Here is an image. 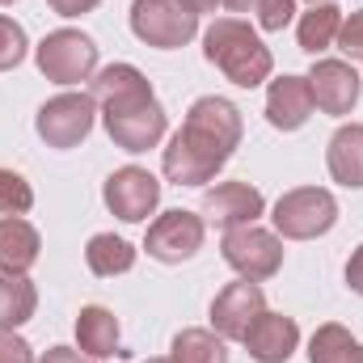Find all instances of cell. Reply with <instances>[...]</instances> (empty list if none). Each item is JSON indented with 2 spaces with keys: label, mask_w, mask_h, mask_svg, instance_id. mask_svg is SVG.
<instances>
[{
  "label": "cell",
  "mask_w": 363,
  "mask_h": 363,
  "mask_svg": "<svg viewBox=\"0 0 363 363\" xmlns=\"http://www.w3.org/2000/svg\"><path fill=\"white\" fill-rule=\"evenodd\" d=\"M203 55L216 72H224V81H233L237 89H258L262 81H271L274 55L271 47L258 38L254 26H245L241 17H216L203 30Z\"/></svg>",
  "instance_id": "obj_1"
},
{
  "label": "cell",
  "mask_w": 363,
  "mask_h": 363,
  "mask_svg": "<svg viewBox=\"0 0 363 363\" xmlns=\"http://www.w3.org/2000/svg\"><path fill=\"white\" fill-rule=\"evenodd\" d=\"M182 135L203 148L207 157H216L220 165L233 161V152L241 148V135H245V123H241V110L228 101V97H199L190 110H186V123L178 127Z\"/></svg>",
  "instance_id": "obj_2"
},
{
  "label": "cell",
  "mask_w": 363,
  "mask_h": 363,
  "mask_svg": "<svg viewBox=\"0 0 363 363\" xmlns=\"http://www.w3.org/2000/svg\"><path fill=\"white\" fill-rule=\"evenodd\" d=\"M271 220L283 241H317L338 224V199L325 186H296L279 194Z\"/></svg>",
  "instance_id": "obj_3"
},
{
  "label": "cell",
  "mask_w": 363,
  "mask_h": 363,
  "mask_svg": "<svg viewBox=\"0 0 363 363\" xmlns=\"http://www.w3.org/2000/svg\"><path fill=\"white\" fill-rule=\"evenodd\" d=\"M34 64L51 85H81V81H93V72H97V43L72 26L51 30L34 47Z\"/></svg>",
  "instance_id": "obj_4"
},
{
  "label": "cell",
  "mask_w": 363,
  "mask_h": 363,
  "mask_svg": "<svg viewBox=\"0 0 363 363\" xmlns=\"http://www.w3.org/2000/svg\"><path fill=\"white\" fill-rule=\"evenodd\" d=\"M131 34L144 47L182 51L199 34V13L182 0H131Z\"/></svg>",
  "instance_id": "obj_5"
},
{
  "label": "cell",
  "mask_w": 363,
  "mask_h": 363,
  "mask_svg": "<svg viewBox=\"0 0 363 363\" xmlns=\"http://www.w3.org/2000/svg\"><path fill=\"white\" fill-rule=\"evenodd\" d=\"M220 258L250 283H267L283 271V237L262 224H241L228 228L220 241Z\"/></svg>",
  "instance_id": "obj_6"
},
{
  "label": "cell",
  "mask_w": 363,
  "mask_h": 363,
  "mask_svg": "<svg viewBox=\"0 0 363 363\" xmlns=\"http://www.w3.org/2000/svg\"><path fill=\"white\" fill-rule=\"evenodd\" d=\"M93 123H97L93 93H55L34 114V131H38V140L47 148H77V144H85Z\"/></svg>",
  "instance_id": "obj_7"
},
{
  "label": "cell",
  "mask_w": 363,
  "mask_h": 363,
  "mask_svg": "<svg viewBox=\"0 0 363 363\" xmlns=\"http://www.w3.org/2000/svg\"><path fill=\"white\" fill-rule=\"evenodd\" d=\"M101 123H106V135L114 140V148H123V152H148V148H157L165 140L169 114H165V106L152 93V97L101 110Z\"/></svg>",
  "instance_id": "obj_8"
},
{
  "label": "cell",
  "mask_w": 363,
  "mask_h": 363,
  "mask_svg": "<svg viewBox=\"0 0 363 363\" xmlns=\"http://www.w3.org/2000/svg\"><path fill=\"white\" fill-rule=\"evenodd\" d=\"M203 237H207V220L186 211V207H174V211H161L148 224L144 250H148V258H157L165 267H182L203 250Z\"/></svg>",
  "instance_id": "obj_9"
},
{
  "label": "cell",
  "mask_w": 363,
  "mask_h": 363,
  "mask_svg": "<svg viewBox=\"0 0 363 363\" xmlns=\"http://www.w3.org/2000/svg\"><path fill=\"white\" fill-rule=\"evenodd\" d=\"M101 203L110 207V216H118L123 224H144L157 207H161V182L140 165H123L114 169L101 186Z\"/></svg>",
  "instance_id": "obj_10"
},
{
  "label": "cell",
  "mask_w": 363,
  "mask_h": 363,
  "mask_svg": "<svg viewBox=\"0 0 363 363\" xmlns=\"http://www.w3.org/2000/svg\"><path fill=\"white\" fill-rule=\"evenodd\" d=\"M262 313H267L262 287L250 283V279H237V283H228L224 291H216V300H211V330H216L224 342H241V338L250 334V325H254Z\"/></svg>",
  "instance_id": "obj_11"
},
{
  "label": "cell",
  "mask_w": 363,
  "mask_h": 363,
  "mask_svg": "<svg viewBox=\"0 0 363 363\" xmlns=\"http://www.w3.org/2000/svg\"><path fill=\"white\" fill-rule=\"evenodd\" d=\"M308 89H313V106L321 114H351L359 106V93H363V81L359 72L347 64V60H317L308 68Z\"/></svg>",
  "instance_id": "obj_12"
},
{
  "label": "cell",
  "mask_w": 363,
  "mask_h": 363,
  "mask_svg": "<svg viewBox=\"0 0 363 363\" xmlns=\"http://www.w3.org/2000/svg\"><path fill=\"white\" fill-rule=\"evenodd\" d=\"M267 211V199L258 186L250 182H220L203 194V216L216 228H241V224H258V216Z\"/></svg>",
  "instance_id": "obj_13"
},
{
  "label": "cell",
  "mask_w": 363,
  "mask_h": 363,
  "mask_svg": "<svg viewBox=\"0 0 363 363\" xmlns=\"http://www.w3.org/2000/svg\"><path fill=\"white\" fill-rule=\"evenodd\" d=\"M241 342H245V351H250L254 363H287L296 355V347H300V325H296L291 317L267 308V313L250 325V334H245Z\"/></svg>",
  "instance_id": "obj_14"
},
{
  "label": "cell",
  "mask_w": 363,
  "mask_h": 363,
  "mask_svg": "<svg viewBox=\"0 0 363 363\" xmlns=\"http://www.w3.org/2000/svg\"><path fill=\"white\" fill-rule=\"evenodd\" d=\"M313 89L308 77H274L267 89V123L274 131H300L313 118Z\"/></svg>",
  "instance_id": "obj_15"
},
{
  "label": "cell",
  "mask_w": 363,
  "mask_h": 363,
  "mask_svg": "<svg viewBox=\"0 0 363 363\" xmlns=\"http://www.w3.org/2000/svg\"><path fill=\"white\" fill-rule=\"evenodd\" d=\"M77 351L89 359H114L123 355V330L118 317L106 304H85L77 317Z\"/></svg>",
  "instance_id": "obj_16"
},
{
  "label": "cell",
  "mask_w": 363,
  "mask_h": 363,
  "mask_svg": "<svg viewBox=\"0 0 363 363\" xmlns=\"http://www.w3.org/2000/svg\"><path fill=\"white\" fill-rule=\"evenodd\" d=\"M224 165L216 161V157H207L203 148H194L182 131H174V140L165 144V152H161V174L174 182V186H203V182H211L220 174Z\"/></svg>",
  "instance_id": "obj_17"
},
{
  "label": "cell",
  "mask_w": 363,
  "mask_h": 363,
  "mask_svg": "<svg viewBox=\"0 0 363 363\" xmlns=\"http://www.w3.org/2000/svg\"><path fill=\"white\" fill-rule=\"evenodd\" d=\"M325 169L347 190H363V123H342L325 144Z\"/></svg>",
  "instance_id": "obj_18"
},
{
  "label": "cell",
  "mask_w": 363,
  "mask_h": 363,
  "mask_svg": "<svg viewBox=\"0 0 363 363\" xmlns=\"http://www.w3.org/2000/svg\"><path fill=\"white\" fill-rule=\"evenodd\" d=\"M89 93L101 110H110V106H127V101L152 97V81H148L135 64H110V68L93 72Z\"/></svg>",
  "instance_id": "obj_19"
},
{
  "label": "cell",
  "mask_w": 363,
  "mask_h": 363,
  "mask_svg": "<svg viewBox=\"0 0 363 363\" xmlns=\"http://www.w3.org/2000/svg\"><path fill=\"white\" fill-rule=\"evenodd\" d=\"M43 254V237L30 220L21 216H4L0 220V271L9 274H30V267Z\"/></svg>",
  "instance_id": "obj_20"
},
{
  "label": "cell",
  "mask_w": 363,
  "mask_h": 363,
  "mask_svg": "<svg viewBox=\"0 0 363 363\" xmlns=\"http://www.w3.org/2000/svg\"><path fill=\"white\" fill-rule=\"evenodd\" d=\"M338 30H342V9H338L334 0H321V4H308V9L300 13V21H296V43H300V51H308V55L317 60L321 51H330V47L338 43Z\"/></svg>",
  "instance_id": "obj_21"
},
{
  "label": "cell",
  "mask_w": 363,
  "mask_h": 363,
  "mask_svg": "<svg viewBox=\"0 0 363 363\" xmlns=\"http://www.w3.org/2000/svg\"><path fill=\"white\" fill-rule=\"evenodd\" d=\"M38 308V287L30 274L0 271V330H21Z\"/></svg>",
  "instance_id": "obj_22"
},
{
  "label": "cell",
  "mask_w": 363,
  "mask_h": 363,
  "mask_svg": "<svg viewBox=\"0 0 363 363\" xmlns=\"http://www.w3.org/2000/svg\"><path fill=\"white\" fill-rule=\"evenodd\" d=\"M308 363H363V342L347 325L325 321L308 338Z\"/></svg>",
  "instance_id": "obj_23"
},
{
  "label": "cell",
  "mask_w": 363,
  "mask_h": 363,
  "mask_svg": "<svg viewBox=\"0 0 363 363\" xmlns=\"http://www.w3.org/2000/svg\"><path fill=\"white\" fill-rule=\"evenodd\" d=\"M85 267H89L97 279H114V274H127L135 267V245L114 237V233H97L85 245Z\"/></svg>",
  "instance_id": "obj_24"
},
{
  "label": "cell",
  "mask_w": 363,
  "mask_h": 363,
  "mask_svg": "<svg viewBox=\"0 0 363 363\" xmlns=\"http://www.w3.org/2000/svg\"><path fill=\"white\" fill-rule=\"evenodd\" d=\"M174 363H228V342L216 330H182L169 347Z\"/></svg>",
  "instance_id": "obj_25"
},
{
  "label": "cell",
  "mask_w": 363,
  "mask_h": 363,
  "mask_svg": "<svg viewBox=\"0 0 363 363\" xmlns=\"http://www.w3.org/2000/svg\"><path fill=\"white\" fill-rule=\"evenodd\" d=\"M30 207H34L30 182L13 169H0V216H26Z\"/></svg>",
  "instance_id": "obj_26"
},
{
  "label": "cell",
  "mask_w": 363,
  "mask_h": 363,
  "mask_svg": "<svg viewBox=\"0 0 363 363\" xmlns=\"http://www.w3.org/2000/svg\"><path fill=\"white\" fill-rule=\"evenodd\" d=\"M26 51H30L26 26H21V21H13L9 13H0V72L17 68V64L26 60Z\"/></svg>",
  "instance_id": "obj_27"
},
{
  "label": "cell",
  "mask_w": 363,
  "mask_h": 363,
  "mask_svg": "<svg viewBox=\"0 0 363 363\" xmlns=\"http://www.w3.org/2000/svg\"><path fill=\"white\" fill-rule=\"evenodd\" d=\"M254 13H258V26H262L267 34H279V30L296 17V0H258Z\"/></svg>",
  "instance_id": "obj_28"
},
{
  "label": "cell",
  "mask_w": 363,
  "mask_h": 363,
  "mask_svg": "<svg viewBox=\"0 0 363 363\" xmlns=\"http://www.w3.org/2000/svg\"><path fill=\"white\" fill-rule=\"evenodd\" d=\"M347 60H363V9H355L351 17H342V30H338V43H334Z\"/></svg>",
  "instance_id": "obj_29"
},
{
  "label": "cell",
  "mask_w": 363,
  "mask_h": 363,
  "mask_svg": "<svg viewBox=\"0 0 363 363\" xmlns=\"http://www.w3.org/2000/svg\"><path fill=\"white\" fill-rule=\"evenodd\" d=\"M0 363H34V347L17 330H0Z\"/></svg>",
  "instance_id": "obj_30"
},
{
  "label": "cell",
  "mask_w": 363,
  "mask_h": 363,
  "mask_svg": "<svg viewBox=\"0 0 363 363\" xmlns=\"http://www.w3.org/2000/svg\"><path fill=\"white\" fill-rule=\"evenodd\" d=\"M51 4V13H60V17H85V13H93L101 0H47Z\"/></svg>",
  "instance_id": "obj_31"
},
{
  "label": "cell",
  "mask_w": 363,
  "mask_h": 363,
  "mask_svg": "<svg viewBox=\"0 0 363 363\" xmlns=\"http://www.w3.org/2000/svg\"><path fill=\"white\" fill-rule=\"evenodd\" d=\"M38 363H93V359H89V355H81L77 347H51Z\"/></svg>",
  "instance_id": "obj_32"
},
{
  "label": "cell",
  "mask_w": 363,
  "mask_h": 363,
  "mask_svg": "<svg viewBox=\"0 0 363 363\" xmlns=\"http://www.w3.org/2000/svg\"><path fill=\"white\" fill-rule=\"evenodd\" d=\"M347 287H351L355 296H363V245L351 254V262H347Z\"/></svg>",
  "instance_id": "obj_33"
},
{
  "label": "cell",
  "mask_w": 363,
  "mask_h": 363,
  "mask_svg": "<svg viewBox=\"0 0 363 363\" xmlns=\"http://www.w3.org/2000/svg\"><path fill=\"white\" fill-rule=\"evenodd\" d=\"M182 4H190L194 13H216V9H220L224 0H182Z\"/></svg>",
  "instance_id": "obj_34"
},
{
  "label": "cell",
  "mask_w": 363,
  "mask_h": 363,
  "mask_svg": "<svg viewBox=\"0 0 363 363\" xmlns=\"http://www.w3.org/2000/svg\"><path fill=\"white\" fill-rule=\"evenodd\" d=\"M254 4H258V0H224V9H228V13H250Z\"/></svg>",
  "instance_id": "obj_35"
},
{
  "label": "cell",
  "mask_w": 363,
  "mask_h": 363,
  "mask_svg": "<svg viewBox=\"0 0 363 363\" xmlns=\"http://www.w3.org/2000/svg\"><path fill=\"white\" fill-rule=\"evenodd\" d=\"M148 363H174V359L169 355H157V359H148Z\"/></svg>",
  "instance_id": "obj_36"
},
{
  "label": "cell",
  "mask_w": 363,
  "mask_h": 363,
  "mask_svg": "<svg viewBox=\"0 0 363 363\" xmlns=\"http://www.w3.org/2000/svg\"><path fill=\"white\" fill-rule=\"evenodd\" d=\"M0 4H17V0H0Z\"/></svg>",
  "instance_id": "obj_37"
},
{
  "label": "cell",
  "mask_w": 363,
  "mask_h": 363,
  "mask_svg": "<svg viewBox=\"0 0 363 363\" xmlns=\"http://www.w3.org/2000/svg\"><path fill=\"white\" fill-rule=\"evenodd\" d=\"M308 4H321V0H308Z\"/></svg>",
  "instance_id": "obj_38"
}]
</instances>
